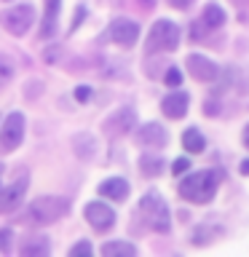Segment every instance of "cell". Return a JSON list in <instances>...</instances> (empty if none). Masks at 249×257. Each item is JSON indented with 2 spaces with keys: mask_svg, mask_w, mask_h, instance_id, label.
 I'll return each mask as SVG.
<instances>
[{
  "mask_svg": "<svg viewBox=\"0 0 249 257\" xmlns=\"http://www.w3.org/2000/svg\"><path fill=\"white\" fill-rule=\"evenodd\" d=\"M222 180L220 172L206 169V172H193L180 182V196L190 204H209L217 193V182Z\"/></svg>",
  "mask_w": 249,
  "mask_h": 257,
  "instance_id": "cell-1",
  "label": "cell"
},
{
  "mask_svg": "<svg viewBox=\"0 0 249 257\" xmlns=\"http://www.w3.org/2000/svg\"><path fill=\"white\" fill-rule=\"evenodd\" d=\"M67 209H70V201L67 198H62V196H40L35 198L32 204L24 209V214H22V222L24 225H51L56 222L59 217L67 214Z\"/></svg>",
  "mask_w": 249,
  "mask_h": 257,
  "instance_id": "cell-2",
  "label": "cell"
},
{
  "mask_svg": "<svg viewBox=\"0 0 249 257\" xmlns=\"http://www.w3.org/2000/svg\"><path fill=\"white\" fill-rule=\"evenodd\" d=\"M177 46H180V27L169 19H158L150 27L145 54H169V51H177Z\"/></svg>",
  "mask_w": 249,
  "mask_h": 257,
  "instance_id": "cell-3",
  "label": "cell"
},
{
  "mask_svg": "<svg viewBox=\"0 0 249 257\" xmlns=\"http://www.w3.org/2000/svg\"><path fill=\"white\" fill-rule=\"evenodd\" d=\"M140 212H142V217L148 220V225L153 230H158V233H169V230H172V214H169V206H166L164 196H158L156 190H150V193H145V196H142Z\"/></svg>",
  "mask_w": 249,
  "mask_h": 257,
  "instance_id": "cell-4",
  "label": "cell"
},
{
  "mask_svg": "<svg viewBox=\"0 0 249 257\" xmlns=\"http://www.w3.org/2000/svg\"><path fill=\"white\" fill-rule=\"evenodd\" d=\"M0 22H3V27L11 32V35H24L32 22H35V8L22 3V6H14V8H6L3 14H0Z\"/></svg>",
  "mask_w": 249,
  "mask_h": 257,
  "instance_id": "cell-5",
  "label": "cell"
},
{
  "mask_svg": "<svg viewBox=\"0 0 249 257\" xmlns=\"http://www.w3.org/2000/svg\"><path fill=\"white\" fill-rule=\"evenodd\" d=\"M22 140H24V115L22 112H8L6 123L0 128V148L11 153L22 145Z\"/></svg>",
  "mask_w": 249,
  "mask_h": 257,
  "instance_id": "cell-6",
  "label": "cell"
},
{
  "mask_svg": "<svg viewBox=\"0 0 249 257\" xmlns=\"http://www.w3.org/2000/svg\"><path fill=\"white\" fill-rule=\"evenodd\" d=\"M27 185H30V174H27V169H22V172H19V180H14L8 188L0 190V214L14 212V209L22 204L24 193H27Z\"/></svg>",
  "mask_w": 249,
  "mask_h": 257,
  "instance_id": "cell-7",
  "label": "cell"
},
{
  "mask_svg": "<svg viewBox=\"0 0 249 257\" xmlns=\"http://www.w3.org/2000/svg\"><path fill=\"white\" fill-rule=\"evenodd\" d=\"M102 128H104V134H107V137H123V134H129L132 128H137V112H134V107H118L112 115L104 118Z\"/></svg>",
  "mask_w": 249,
  "mask_h": 257,
  "instance_id": "cell-8",
  "label": "cell"
},
{
  "mask_svg": "<svg viewBox=\"0 0 249 257\" xmlns=\"http://www.w3.org/2000/svg\"><path fill=\"white\" fill-rule=\"evenodd\" d=\"M185 64H188V72L196 80H204V83H212V80L220 78V67L209 59V56H201V54H190L188 59H185Z\"/></svg>",
  "mask_w": 249,
  "mask_h": 257,
  "instance_id": "cell-9",
  "label": "cell"
},
{
  "mask_svg": "<svg viewBox=\"0 0 249 257\" xmlns=\"http://www.w3.org/2000/svg\"><path fill=\"white\" fill-rule=\"evenodd\" d=\"M86 220L94 230H110L115 225V212L102 201H91V204H86Z\"/></svg>",
  "mask_w": 249,
  "mask_h": 257,
  "instance_id": "cell-10",
  "label": "cell"
},
{
  "mask_svg": "<svg viewBox=\"0 0 249 257\" xmlns=\"http://www.w3.org/2000/svg\"><path fill=\"white\" fill-rule=\"evenodd\" d=\"M110 38H112V43H118V46H123V48L134 46L137 38H140V24L132 22V19H112Z\"/></svg>",
  "mask_w": 249,
  "mask_h": 257,
  "instance_id": "cell-11",
  "label": "cell"
},
{
  "mask_svg": "<svg viewBox=\"0 0 249 257\" xmlns=\"http://www.w3.org/2000/svg\"><path fill=\"white\" fill-rule=\"evenodd\" d=\"M134 140L142 145V148H164L169 142V134L161 123H145L134 132Z\"/></svg>",
  "mask_w": 249,
  "mask_h": 257,
  "instance_id": "cell-12",
  "label": "cell"
},
{
  "mask_svg": "<svg viewBox=\"0 0 249 257\" xmlns=\"http://www.w3.org/2000/svg\"><path fill=\"white\" fill-rule=\"evenodd\" d=\"M188 104H190V96L174 88L172 94H166L164 99H161V110H164L166 118L180 120V118H185V112H188Z\"/></svg>",
  "mask_w": 249,
  "mask_h": 257,
  "instance_id": "cell-13",
  "label": "cell"
},
{
  "mask_svg": "<svg viewBox=\"0 0 249 257\" xmlns=\"http://www.w3.org/2000/svg\"><path fill=\"white\" fill-rule=\"evenodd\" d=\"M59 8H62V0H46V14H43V24H40V38L43 40H48L56 32Z\"/></svg>",
  "mask_w": 249,
  "mask_h": 257,
  "instance_id": "cell-14",
  "label": "cell"
},
{
  "mask_svg": "<svg viewBox=\"0 0 249 257\" xmlns=\"http://www.w3.org/2000/svg\"><path fill=\"white\" fill-rule=\"evenodd\" d=\"M72 150H75V156L80 161H91L96 156V140L88 132H80L72 137Z\"/></svg>",
  "mask_w": 249,
  "mask_h": 257,
  "instance_id": "cell-15",
  "label": "cell"
},
{
  "mask_svg": "<svg viewBox=\"0 0 249 257\" xmlns=\"http://www.w3.org/2000/svg\"><path fill=\"white\" fill-rule=\"evenodd\" d=\"M99 193L104 198H112V201H123L129 196V182L123 177H110V180L99 182Z\"/></svg>",
  "mask_w": 249,
  "mask_h": 257,
  "instance_id": "cell-16",
  "label": "cell"
},
{
  "mask_svg": "<svg viewBox=\"0 0 249 257\" xmlns=\"http://www.w3.org/2000/svg\"><path fill=\"white\" fill-rule=\"evenodd\" d=\"M51 252V244H48L46 236H32L22 244V254L24 257H46Z\"/></svg>",
  "mask_w": 249,
  "mask_h": 257,
  "instance_id": "cell-17",
  "label": "cell"
},
{
  "mask_svg": "<svg viewBox=\"0 0 249 257\" xmlns=\"http://www.w3.org/2000/svg\"><path fill=\"white\" fill-rule=\"evenodd\" d=\"M182 148L188 150V153H204L206 150V137L198 132V128H185V134H182Z\"/></svg>",
  "mask_w": 249,
  "mask_h": 257,
  "instance_id": "cell-18",
  "label": "cell"
},
{
  "mask_svg": "<svg viewBox=\"0 0 249 257\" xmlns=\"http://www.w3.org/2000/svg\"><path fill=\"white\" fill-rule=\"evenodd\" d=\"M102 254L104 257H134L137 246L129 244V241H107V244H102Z\"/></svg>",
  "mask_w": 249,
  "mask_h": 257,
  "instance_id": "cell-19",
  "label": "cell"
},
{
  "mask_svg": "<svg viewBox=\"0 0 249 257\" xmlns=\"http://www.w3.org/2000/svg\"><path fill=\"white\" fill-rule=\"evenodd\" d=\"M201 19H204V24H206L209 30H217V27H222V24H225V11L217 3H206Z\"/></svg>",
  "mask_w": 249,
  "mask_h": 257,
  "instance_id": "cell-20",
  "label": "cell"
},
{
  "mask_svg": "<svg viewBox=\"0 0 249 257\" xmlns=\"http://www.w3.org/2000/svg\"><path fill=\"white\" fill-rule=\"evenodd\" d=\"M140 169L145 177H158L161 172H164V158L156 156V153H145V156L140 158Z\"/></svg>",
  "mask_w": 249,
  "mask_h": 257,
  "instance_id": "cell-21",
  "label": "cell"
},
{
  "mask_svg": "<svg viewBox=\"0 0 249 257\" xmlns=\"http://www.w3.org/2000/svg\"><path fill=\"white\" fill-rule=\"evenodd\" d=\"M14 72H16V67H14V62L8 59V56H3V54H0V86L11 83Z\"/></svg>",
  "mask_w": 249,
  "mask_h": 257,
  "instance_id": "cell-22",
  "label": "cell"
},
{
  "mask_svg": "<svg viewBox=\"0 0 249 257\" xmlns=\"http://www.w3.org/2000/svg\"><path fill=\"white\" fill-rule=\"evenodd\" d=\"M164 80H166V86L177 88V86L182 83V72L177 70V67H169V70H166V78H164Z\"/></svg>",
  "mask_w": 249,
  "mask_h": 257,
  "instance_id": "cell-23",
  "label": "cell"
},
{
  "mask_svg": "<svg viewBox=\"0 0 249 257\" xmlns=\"http://www.w3.org/2000/svg\"><path fill=\"white\" fill-rule=\"evenodd\" d=\"M91 252H94V246L88 244V241H78V244L70 249V254H72V257H78V254H91Z\"/></svg>",
  "mask_w": 249,
  "mask_h": 257,
  "instance_id": "cell-24",
  "label": "cell"
},
{
  "mask_svg": "<svg viewBox=\"0 0 249 257\" xmlns=\"http://www.w3.org/2000/svg\"><path fill=\"white\" fill-rule=\"evenodd\" d=\"M188 169H190V161H188V158H177L174 164H172V174H174V177H180V174L188 172Z\"/></svg>",
  "mask_w": 249,
  "mask_h": 257,
  "instance_id": "cell-25",
  "label": "cell"
},
{
  "mask_svg": "<svg viewBox=\"0 0 249 257\" xmlns=\"http://www.w3.org/2000/svg\"><path fill=\"white\" fill-rule=\"evenodd\" d=\"M24 94H27L30 96V99H32V96H40V94H43V83H40V80H30V83H27V88H24Z\"/></svg>",
  "mask_w": 249,
  "mask_h": 257,
  "instance_id": "cell-26",
  "label": "cell"
},
{
  "mask_svg": "<svg viewBox=\"0 0 249 257\" xmlns=\"http://www.w3.org/2000/svg\"><path fill=\"white\" fill-rule=\"evenodd\" d=\"M11 249V230H0V252Z\"/></svg>",
  "mask_w": 249,
  "mask_h": 257,
  "instance_id": "cell-27",
  "label": "cell"
},
{
  "mask_svg": "<svg viewBox=\"0 0 249 257\" xmlns=\"http://www.w3.org/2000/svg\"><path fill=\"white\" fill-rule=\"evenodd\" d=\"M88 96H91V88H88V86H78V88H75V99H78V102H86Z\"/></svg>",
  "mask_w": 249,
  "mask_h": 257,
  "instance_id": "cell-28",
  "label": "cell"
},
{
  "mask_svg": "<svg viewBox=\"0 0 249 257\" xmlns=\"http://www.w3.org/2000/svg\"><path fill=\"white\" fill-rule=\"evenodd\" d=\"M190 3H193V0H169V6L177 8V11H188Z\"/></svg>",
  "mask_w": 249,
  "mask_h": 257,
  "instance_id": "cell-29",
  "label": "cell"
},
{
  "mask_svg": "<svg viewBox=\"0 0 249 257\" xmlns=\"http://www.w3.org/2000/svg\"><path fill=\"white\" fill-rule=\"evenodd\" d=\"M83 16H86V8H83V6H78V8H75V22H72V27H70V30H78V24L83 22Z\"/></svg>",
  "mask_w": 249,
  "mask_h": 257,
  "instance_id": "cell-30",
  "label": "cell"
},
{
  "mask_svg": "<svg viewBox=\"0 0 249 257\" xmlns=\"http://www.w3.org/2000/svg\"><path fill=\"white\" fill-rule=\"evenodd\" d=\"M204 112H206V115H217V112H220V107H217L214 102H206V107H204Z\"/></svg>",
  "mask_w": 249,
  "mask_h": 257,
  "instance_id": "cell-31",
  "label": "cell"
},
{
  "mask_svg": "<svg viewBox=\"0 0 249 257\" xmlns=\"http://www.w3.org/2000/svg\"><path fill=\"white\" fill-rule=\"evenodd\" d=\"M244 148L249 150V123L244 126Z\"/></svg>",
  "mask_w": 249,
  "mask_h": 257,
  "instance_id": "cell-32",
  "label": "cell"
},
{
  "mask_svg": "<svg viewBox=\"0 0 249 257\" xmlns=\"http://www.w3.org/2000/svg\"><path fill=\"white\" fill-rule=\"evenodd\" d=\"M238 169H241V174H249V161H241Z\"/></svg>",
  "mask_w": 249,
  "mask_h": 257,
  "instance_id": "cell-33",
  "label": "cell"
},
{
  "mask_svg": "<svg viewBox=\"0 0 249 257\" xmlns=\"http://www.w3.org/2000/svg\"><path fill=\"white\" fill-rule=\"evenodd\" d=\"M140 6L145 8V11H150V6H153V0H140Z\"/></svg>",
  "mask_w": 249,
  "mask_h": 257,
  "instance_id": "cell-34",
  "label": "cell"
}]
</instances>
